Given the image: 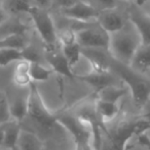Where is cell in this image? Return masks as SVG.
<instances>
[{
	"label": "cell",
	"mask_w": 150,
	"mask_h": 150,
	"mask_svg": "<svg viewBox=\"0 0 150 150\" xmlns=\"http://www.w3.org/2000/svg\"><path fill=\"white\" fill-rule=\"evenodd\" d=\"M44 58L50 64L52 71L62 77H66L69 79H75V74L73 73L72 67L69 64L68 60L62 53V51L54 49H45L44 50Z\"/></svg>",
	"instance_id": "8"
},
{
	"label": "cell",
	"mask_w": 150,
	"mask_h": 150,
	"mask_svg": "<svg viewBox=\"0 0 150 150\" xmlns=\"http://www.w3.org/2000/svg\"><path fill=\"white\" fill-rule=\"evenodd\" d=\"M130 67L140 74L150 71V44L141 43L138 46Z\"/></svg>",
	"instance_id": "12"
},
{
	"label": "cell",
	"mask_w": 150,
	"mask_h": 150,
	"mask_svg": "<svg viewBox=\"0 0 150 150\" xmlns=\"http://www.w3.org/2000/svg\"><path fill=\"white\" fill-rule=\"evenodd\" d=\"M147 0H135V2H136V4L138 6H143L145 3H146Z\"/></svg>",
	"instance_id": "31"
},
{
	"label": "cell",
	"mask_w": 150,
	"mask_h": 150,
	"mask_svg": "<svg viewBox=\"0 0 150 150\" xmlns=\"http://www.w3.org/2000/svg\"><path fill=\"white\" fill-rule=\"evenodd\" d=\"M26 37L24 33H9L0 39V48L14 49L22 51L28 46Z\"/></svg>",
	"instance_id": "18"
},
{
	"label": "cell",
	"mask_w": 150,
	"mask_h": 150,
	"mask_svg": "<svg viewBox=\"0 0 150 150\" xmlns=\"http://www.w3.org/2000/svg\"><path fill=\"white\" fill-rule=\"evenodd\" d=\"M110 71H92L90 73L85 75H76L75 79L84 82L88 85L94 88L95 92H98L102 88L109 85H113L115 83V79Z\"/></svg>",
	"instance_id": "10"
},
{
	"label": "cell",
	"mask_w": 150,
	"mask_h": 150,
	"mask_svg": "<svg viewBox=\"0 0 150 150\" xmlns=\"http://www.w3.org/2000/svg\"><path fill=\"white\" fill-rule=\"evenodd\" d=\"M111 69H113L132 95L134 105L138 109H142L150 101V80L145 78L143 74L134 71L130 65L123 64L111 58Z\"/></svg>",
	"instance_id": "1"
},
{
	"label": "cell",
	"mask_w": 150,
	"mask_h": 150,
	"mask_svg": "<svg viewBox=\"0 0 150 150\" xmlns=\"http://www.w3.org/2000/svg\"><path fill=\"white\" fill-rule=\"evenodd\" d=\"M33 1H35V3L37 4V6L42 7V8L47 7V6L50 4V0H33Z\"/></svg>",
	"instance_id": "29"
},
{
	"label": "cell",
	"mask_w": 150,
	"mask_h": 150,
	"mask_svg": "<svg viewBox=\"0 0 150 150\" xmlns=\"http://www.w3.org/2000/svg\"><path fill=\"white\" fill-rule=\"evenodd\" d=\"M123 26L120 30L109 34L108 51L115 60L130 65L132 58L138 46L141 44V38L134 25Z\"/></svg>",
	"instance_id": "2"
},
{
	"label": "cell",
	"mask_w": 150,
	"mask_h": 150,
	"mask_svg": "<svg viewBox=\"0 0 150 150\" xmlns=\"http://www.w3.org/2000/svg\"><path fill=\"white\" fill-rule=\"evenodd\" d=\"M11 150H20V149L18 148V146H16V147H14V148H12Z\"/></svg>",
	"instance_id": "33"
},
{
	"label": "cell",
	"mask_w": 150,
	"mask_h": 150,
	"mask_svg": "<svg viewBox=\"0 0 150 150\" xmlns=\"http://www.w3.org/2000/svg\"><path fill=\"white\" fill-rule=\"evenodd\" d=\"M75 150H96L92 143H83V144L75 145Z\"/></svg>",
	"instance_id": "28"
},
{
	"label": "cell",
	"mask_w": 150,
	"mask_h": 150,
	"mask_svg": "<svg viewBox=\"0 0 150 150\" xmlns=\"http://www.w3.org/2000/svg\"><path fill=\"white\" fill-rule=\"evenodd\" d=\"M23 59L22 52L19 50L0 48V67H6L12 62H18Z\"/></svg>",
	"instance_id": "23"
},
{
	"label": "cell",
	"mask_w": 150,
	"mask_h": 150,
	"mask_svg": "<svg viewBox=\"0 0 150 150\" xmlns=\"http://www.w3.org/2000/svg\"><path fill=\"white\" fill-rule=\"evenodd\" d=\"M3 125H0V150L3 149Z\"/></svg>",
	"instance_id": "30"
},
{
	"label": "cell",
	"mask_w": 150,
	"mask_h": 150,
	"mask_svg": "<svg viewBox=\"0 0 150 150\" xmlns=\"http://www.w3.org/2000/svg\"><path fill=\"white\" fill-rule=\"evenodd\" d=\"M96 21L97 24L108 34L120 30L126 25L122 16L114 8H105L99 11Z\"/></svg>",
	"instance_id": "9"
},
{
	"label": "cell",
	"mask_w": 150,
	"mask_h": 150,
	"mask_svg": "<svg viewBox=\"0 0 150 150\" xmlns=\"http://www.w3.org/2000/svg\"><path fill=\"white\" fill-rule=\"evenodd\" d=\"M77 42L84 48H104L108 49L109 34L100 26H88L76 32Z\"/></svg>",
	"instance_id": "5"
},
{
	"label": "cell",
	"mask_w": 150,
	"mask_h": 150,
	"mask_svg": "<svg viewBox=\"0 0 150 150\" xmlns=\"http://www.w3.org/2000/svg\"><path fill=\"white\" fill-rule=\"evenodd\" d=\"M17 146L20 150H43V143L35 133L21 129Z\"/></svg>",
	"instance_id": "13"
},
{
	"label": "cell",
	"mask_w": 150,
	"mask_h": 150,
	"mask_svg": "<svg viewBox=\"0 0 150 150\" xmlns=\"http://www.w3.org/2000/svg\"><path fill=\"white\" fill-rule=\"evenodd\" d=\"M145 117H149V119H150V111H149V112H147L146 115H145Z\"/></svg>",
	"instance_id": "32"
},
{
	"label": "cell",
	"mask_w": 150,
	"mask_h": 150,
	"mask_svg": "<svg viewBox=\"0 0 150 150\" xmlns=\"http://www.w3.org/2000/svg\"><path fill=\"white\" fill-rule=\"evenodd\" d=\"M81 56L85 57L95 71H110L112 56L108 49L104 48H84L81 47Z\"/></svg>",
	"instance_id": "6"
},
{
	"label": "cell",
	"mask_w": 150,
	"mask_h": 150,
	"mask_svg": "<svg viewBox=\"0 0 150 150\" xmlns=\"http://www.w3.org/2000/svg\"><path fill=\"white\" fill-rule=\"evenodd\" d=\"M27 102H28V115L38 125L48 129L57 124L56 112L50 111L46 106L34 82H32L28 87Z\"/></svg>",
	"instance_id": "3"
},
{
	"label": "cell",
	"mask_w": 150,
	"mask_h": 150,
	"mask_svg": "<svg viewBox=\"0 0 150 150\" xmlns=\"http://www.w3.org/2000/svg\"><path fill=\"white\" fill-rule=\"evenodd\" d=\"M57 37H58L59 42L62 45H68V44L74 43L77 41V38H76V32L73 31L70 28H66L61 30L59 34H57Z\"/></svg>",
	"instance_id": "25"
},
{
	"label": "cell",
	"mask_w": 150,
	"mask_h": 150,
	"mask_svg": "<svg viewBox=\"0 0 150 150\" xmlns=\"http://www.w3.org/2000/svg\"><path fill=\"white\" fill-rule=\"evenodd\" d=\"M96 109L101 120L106 124L108 122L115 120L119 115L120 108L118 103L107 102V101L100 100L96 97Z\"/></svg>",
	"instance_id": "17"
},
{
	"label": "cell",
	"mask_w": 150,
	"mask_h": 150,
	"mask_svg": "<svg viewBox=\"0 0 150 150\" xmlns=\"http://www.w3.org/2000/svg\"><path fill=\"white\" fill-rule=\"evenodd\" d=\"M29 74L32 79V82H45L50 78V76L54 74L50 67H45L41 62H30L29 67Z\"/></svg>",
	"instance_id": "20"
},
{
	"label": "cell",
	"mask_w": 150,
	"mask_h": 150,
	"mask_svg": "<svg viewBox=\"0 0 150 150\" xmlns=\"http://www.w3.org/2000/svg\"><path fill=\"white\" fill-rule=\"evenodd\" d=\"M30 0H5V4L3 7L6 11H10L12 13H21V12H26L30 10L32 7Z\"/></svg>",
	"instance_id": "22"
},
{
	"label": "cell",
	"mask_w": 150,
	"mask_h": 150,
	"mask_svg": "<svg viewBox=\"0 0 150 150\" xmlns=\"http://www.w3.org/2000/svg\"><path fill=\"white\" fill-rule=\"evenodd\" d=\"M63 8V14L69 18H72L77 22H88L90 20L95 18L96 20L99 11L97 8L93 5L86 3L83 1H74L72 4L68 6H65Z\"/></svg>",
	"instance_id": "7"
},
{
	"label": "cell",
	"mask_w": 150,
	"mask_h": 150,
	"mask_svg": "<svg viewBox=\"0 0 150 150\" xmlns=\"http://www.w3.org/2000/svg\"><path fill=\"white\" fill-rule=\"evenodd\" d=\"M21 132V127L19 122L11 120L5 122L3 127V149L11 150L17 146L19 135Z\"/></svg>",
	"instance_id": "14"
},
{
	"label": "cell",
	"mask_w": 150,
	"mask_h": 150,
	"mask_svg": "<svg viewBox=\"0 0 150 150\" xmlns=\"http://www.w3.org/2000/svg\"><path fill=\"white\" fill-rule=\"evenodd\" d=\"M7 11L5 10V8L3 7V5H0V27L7 21Z\"/></svg>",
	"instance_id": "26"
},
{
	"label": "cell",
	"mask_w": 150,
	"mask_h": 150,
	"mask_svg": "<svg viewBox=\"0 0 150 150\" xmlns=\"http://www.w3.org/2000/svg\"><path fill=\"white\" fill-rule=\"evenodd\" d=\"M29 67H30V62L28 60L21 59L18 61L12 75V81L17 87H29L32 83V79L29 74Z\"/></svg>",
	"instance_id": "15"
},
{
	"label": "cell",
	"mask_w": 150,
	"mask_h": 150,
	"mask_svg": "<svg viewBox=\"0 0 150 150\" xmlns=\"http://www.w3.org/2000/svg\"><path fill=\"white\" fill-rule=\"evenodd\" d=\"M61 47H62V50H61L62 53L64 54L69 64L73 69V67L77 64L81 57V46L76 41L74 43L68 44V45H62Z\"/></svg>",
	"instance_id": "21"
},
{
	"label": "cell",
	"mask_w": 150,
	"mask_h": 150,
	"mask_svg": "<svg viewBox=\"0 0 150 150\" xmlns=\"http://www.w3.org/2000/svg\"><path fill=\"white\" fill-rule=\"evenodd\" d=\"M130 22L134 25L141 38V43L150 44V16L140 11L130 12Z\"/></svg>",
	"instance_id": "11"
},
{
	"label": "cell",
	"mask_w": 150,
	"mask_h": 150,
	"mask_svg": "<svg viewBox=\"0 0 150 150\" xmlns=\"http://www.w3.org/2000/svg\"><path fill=\"white\" fill-rule=\"evenodd\" d=\"M11 115L9 111V104L8 98L3 92L0 91V125L11 120Z\"/></svg>",
	"instance_id": "24"
},
{
	"label": "cell",
	"mask_w": 150,
	"mask_h": 150,
	"mask_svg": "<svg viewBox=\"0 0 150 150\" xmlns=\"http://www.w3.org/2000/svg\"><path fill=\"white\" fill-rule=\"evenodd\" d=\"M98 2L105 8H114L115 6V1L114 0H98Z\"/></svg>",
	"instance_id": "27"
},
{
	"label": "cell",
	"mask_w": 150,
	"mask_h": 150,
	"mask_svg": "<svg viewBox=\"0 0 150 150\" xmlns=\"http://www.w3.org/2000/svg\"><path fill=\"white\" fill-rule=\"evenodd\" d=\"M28 14L32 18L35 29L45 45L44 46L45 49L56 48L58 37H57L54 21L50 13L44 8L33 5L28 11Z\"/></svg>",
	"instance_id": "4"
},
{
	"label": "cell",
	"mask_w": 150,
	"mask_h": 150,
	"mask_svg": "<svg viewBox=\"0 0 150 150\" xmlns=\"http://www.w3.org/2000/svg\"><path fill=\"white\" fill-rule=\"evenodd\" d=\"M128 88L118 87L116 84L109 85L102 88L98 92H94L96 97L100 100L107 101V102L118 103V101L128 93Z\"/></svg>",
	"instance_id": "16"
},
{
	"label": "cell",
	"mask_w": 150,
	"mask_h": 150,
	"mask_svg": "<svg viewBox=\"0 0 150 150\" xmlns=\"http://www.w3.org/2000/svg\"><path fill=\"white\" fill-rule=\"evenodd\" d=\"M8 104H9V111L12 120L20 122L28 115L27 96H17L12 100H8Z\"/></svg>",
	"instance_id": "19"
}]
</instances>
